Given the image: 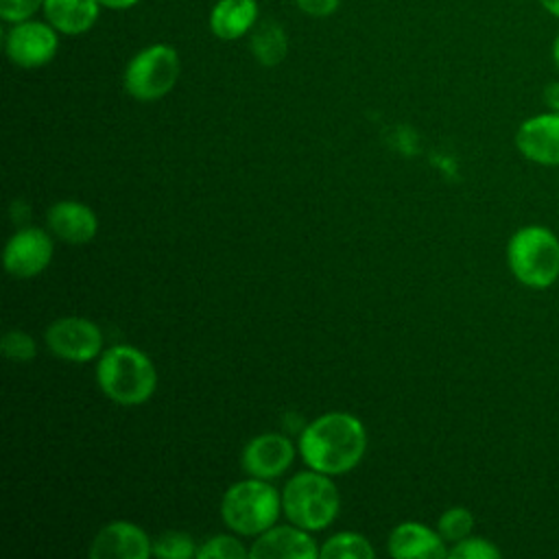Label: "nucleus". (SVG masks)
I'll list each match as a JSON object with an SVG mask.
<instances>
[{"mask_svg":"<svg viewBox=\"0 0 559 559\" xmlns=\"http://www.w3.org/2000/svg\"><path fill=\"white\" fill-rule=\"evenodd\" d=\"M297 448L310 469L341 476L362 461L367 452V430L356 415L330 411L314 417L301 430Z\"/></svg>","mask_w":559,"mask_h":559,"instance_id":"f257e3e1","label":"nucleus"},{"mask_svg":"<svg viewBox=\"0 0 559 559\" xmlns=\"http://www.w3.org/2000/svg\"><path fill=\"white\" fill-rule=\"evenodd\" d=\"M98 389L118 406L146 404L157 389L153 360L133 345H111L103 349L96 365Z\"/></svg>","mask_w":559,"mask_h":559,"instance_id":"f03ea898","label":"nucleus"},{"mask_svg":"<svg viewBox=\"0 0 559 559\" xmlns=\"http://www.w3.org/2000/svg\"><path fill=\"white\" fill-rule=\"evenodd\" d=\"M341 511V496L332 476L306 469L293 474L282 487V513L288 522L317 533L328 528Z\"/></svg>","mask_w":559,"mask_h":559,"instance_id":"7ed1b4c3","label":"nucleus"},{"mask_svg":"<svg viewBox=\"0 0 559 559\" xmlns=\"http://www.w3.org/2000/svg\"><path fill=\"white\" fill-rule=\"evenodd\" d=\"M282 513V493L271 480L247 476L227 487L221 498V520L229 531L255 537L277 524Z\"/></svg>","mask_w":559,"mask_h":559,"instance_id":"20e7f679","label":"nucleus"},{"mask_svg":"<svg viewBox=\"0 0 559 559\" xmlns=\"http://www.w3.org/2000/svg\"><path fill=\"white\" fill-rule=\"evenodd\" d=\"M507 264L528 288H548L559 277V238L542 225L520 227L507 242Z\"/></svg>","mask_w":559,"mask_h":559,"instance_id":"39448f33","label":"nucleus"},{"mask_svg":"<svg viewBox=\"0 0 559 559\" xmlns=\"http://www.w3.org/2000/svg\"><path fill=\"white\" fill-rule=\"evenodd\" d=\"M179 79V55L166 44L140 50L124 70V90L142 103L164 98Z\"/></svg>","mask_w":559,"mask_h":559,"instance_id":"423d86ee","label":"nucleus"},{"mask_svg":"<svg viewBox=\"0 0 559 559\" xmlns=\"http://www.w3.org/2000/svg\"><path fill=\"white\" fill-rule=\"evenodd\" d=\"M46 349L68 362H87L103 354V332L85 317H59L44 330Z\"/></svg>","mask_w":559,"mask_h":559,"instance_id":"0eeeda50","label":"nucleus"},{"mask_svg":"<svg viewBox=\"0 0 559 559\" xmlns=\"http://www.w3.org/2000/svg\"><path fill=\"white\" fill-rule=\"evenodd\" d=\"M52 234L41 227H22L4 245L2 264L11 277L28 280L48 269L55 255Z\"/></svg>","mask_w":559,"mask_h":559,"instance_id":"6e6552de","label":"nucleus"},{"mask_svg":"<svg viewBox=\"0 0 559 559\" xmlns=\"http://www.w3.org/2000/svg\"><path fill=\"white\" fill-rule=\"evenodd\" d=\"M299 448L282 432H262L251 437L240 454V465L247 476L273 480L280 478L295 461Z\"/></svg>","mask_w":559,"mask_h":559,"instance_id":"1a4fd4ad","label":"nucleus"},{"mask_svg":"<svg viewBox=\"0 0 559 559\" xmlns=\"http://www.w3.org/2000/svg\"><path fill=\"white\" fill-rule=\"evenodd\" d=\"M87 555L92 559H148L153 555V539L138 524L114 520L94 535Z\"/></svg>","mask_w":559,"mask_h":559,"instance_id":"9d476101","label":"nucleus"},{"mask_svg":"<svg viewBox=\"0 0 559 559\" xmlns=\"http://www.w3.org/2000/svg\"><path fill=\"white\" fill-rule=\"evenodd\" d=\"M251 559H317L319 546L310 531L297 524H273L255 535L249 546Z\"/></svg>","mask_w":559,"mask_h":559,"instance_id":"9b49d317","label":"nucleus"},{"mask_svg":"<svg viewBox=\"0 0 559 559\" xmlns=\"http://www.w3.org/2000/svg\"><path fill=\"white\" fill-rule=\"evenodd\" d=\"M57 33L44 22H17L4 41L9 59L20 68L46 66L57 52Z\"/></svg>","mask_w":559,"mask_h":559,"instance_id":"f8f14e48","label":"nucleus"},{"mask_svg":"<svg viewBox=\"0 0 559 559\" xmlns=\"http://www.w3.org/2000/svg\"><path fill=\"white\" fill-rule=\"evenodd\" d=\"M515 146L518 151L544 166H557L559 164V111L537 114L533 118H526L518 133H515Z\"/></svg>","mask_w":559,"mask_h":559,"instance_id":"ddd939ff","label":"nucleus"},{"mask_svg":"<svg viewBox=\"0 0 559 559\" xmlns=\"http://www.w3.org/2000/svg\"><path fill=\"white\" fill-rule=\"evenodd\" d=\"M46 229L61 242L87 245L98 231V218L90 205L63 199L48 207Z\"/></svg>","mask_w":559,"mask_h":559,"instance_id":"4468645a","label":"nucleus"},{"mask_svg":"<svg viewBox=\"0 0 559 559\" xmlns=\"http://www.w3.org/2000/svg\"><path fill=\"white\" fill-rule=\"evenodd\" d=\"M445 544L437 528L408 520L389 533L386 550L395 559H443L448 557Z\"/></svg>","mask_w":559,"mask_h":559,"instance_id":"2eb2a0df","label":"nucleus"},{"mask_svg":"<svg viewBox=\"0 0 559 559\" xmlns=\"http://www.w3.org/2000/svg\"><path fill=\"white\" fill-rule=\"evenodd\" d=\"M98 0H44V13L52 28L79 35L94 26L98 17Z\"/></svg>","mask_w":559,"mask_h":559,"instance_id":"dca6fc26","label":"nucleus"},{"mask_svg":"<svg viewBox=\"0 0 559 559\" xmlns=\"http://www.w3.org/2000/svg\"><path fill=\"white\" fill-rule=\"evenodd\" d=\"M255 0H218L210 13V28L221 39H238L255 24Z\"/></svg>","mask_w":559,"mask_h":559,"instance_id":"f3484780","label":"nucleus"},{"mask_svg":"<svg viewBox=\"0 0 559 559\" xmlns=\"http://www.w3.org/2000/svg\"><path fill=\"white\" fill-rule=\"evenodd\" d=\"M249 46H251V52L258 59V63L271 68V66H277L284 61L286 50H288V39H286L284 28L277 22L262 20L251 35Z\"/></svg>","mask_w":559,"mask_h":559,"instance_id":"a211bd4d","label":"nucleus"},{"mask_svg":"<svg viewBox=\"0 0 559 559\" xmlns=\"http://www.w3.org/2000/svg\"><path fill=\"white\" fill-rule=\"evenodd\" d=\"M321 559H373L376 548L356 531H338L319 546Z\"/></svg>","mask_w":559,"mask_h":559,"instance_id":"6ab92c4d","label":"nucleus"},{"mask_svg":"<svg viewBox=\"0 0 559 559\" xmlns=\"http://www.w3.org/2000/svg\"><path fill=\"white\" fill-rule=\"evenodd\" d=\"M197 548L192 535L183 531H164L153 539V557L157 559H192L197 557Z\"/></svg>","mask_w":559,"mask_h":559,"instance_id":"aec40b11","label":"nucleus"},{"mask_svg":"<svg viewBox=\"0 0 559 559\" xmlns=\"http://www.w3.org/2000/svg\"><path fill=\"white\" fill-rule=\"evenodd\" d=\"M472 528H474V515L465 507H450L437 520L439 535L450 544H456L467 535H472Z\"/></svg>","mask_w":559,"mask_h":559,"instance_id":"412c9836","label":"nucleus"},{"mask_svg":"<svg viewBox=\"0 0 559 559\" xmlns=\"http://www.w3.org/2000/svg\"><path fill=\"white\" fill-rule=\"evenodd\" d=\"M249 548L234 535H212L197 548V559H245Z\"/></svg>","mask_w":559,"mask_h":559,"instance_id":"4be33fe9","label":"nucleus"},{"mask_svg":"<svg viewBox=\"0 0 559 559\" xmlns=\"http://www.w3.org/2000/svg\"><path fill=\"white\" fill-rule=\"evenodd\" d=\"M0 352L4 358L13 360V362H28L37 356V343L28 332L13 328L2 334Z\"/></svg>","mask_w":559,"mask_h":559,"instance_id":"5701e85b","label":"nucleus"},{"mask_svg":"<svg viewBox=\"0 0 559 559\" xmlns=\"http://www.w3.org/2000/svg\"><path fill=\"white\" fill-rule=\"evenodd\" d=\"M448 557L452 559H498L500 550L485 537H472L467 535L465 539L452 544L448 548Z\"/></svg>","mask_w":559,"mask_h":559,"instance_id":"b1692460","label":"nucleus"},{"mask_svg":"<svg viewBox=\"0 0 559 559\" xmlns=\"http://www.w3.org/2000/svg\"><path fill=\"white\" fill-rule=\"evenodd\" d=\"M41 4L44 0H0V15L4 22L17 24L28 20Z\"/></svg>","mask_w":559,"mask_h":559,"instance_id":"393cba45","label":"nucleus"},{"mask_svg":"<svg viewBox=\"0 0 559 559\" xmlns=\"http://www.w3.org/2000/svg\"><path fill=\"white\" fill-rule=\"evenodd\" d=\"M295 2L308 15L325 17V15H332L338 9L341 0H295Z\"/></svg>","mask_w":559,"mask_h":559,"instance_id":"a878e982","label":"nucleus"},{"mask_svg":"<svg viewBox=\"0 0 559 559\" xmlns=\"http://www.w3.org/2000/svg\"><path fill=\"white\" fill-rule=\"evenodd\" d=\"M544 100L552 107V111H559V83H550L544 90Z\"/></svg>","mask_w":559,"mask_h":559,"instance_id":"bb28decb","label":"nucleus"},{"mask_svg":"<svg viewBox=\"0 0 559 559\" xmlns=\"http://www.w3.org/2000/svg\"><path fill=\"white\" fill-rule=\"evenodd\" d=\"M98 2L107 9H127V7H133L140 0H98Z\"/></svg>","mask_w":559,"mask_h":559,"instance_id":"cd10ccee","label":"nucleus"},{"mask_svg":"<svg viewBox=\"0 0 559 559\" xmlns=\"http://www.w3.org/2000/svg\"><path fill=\"white\" fill-rule=\"evenodd\" d=\"M550 15H555L559 20V0H537Z\"/></svg>","mask_w":559,"mask_h":559,"instance_id":"c85d7f7f","label":"nucleus"},{"mask_svg":"<svg viewBox=\"0 0 559 559\" xmlns=\"http://www.w3.org/2000/svg\"><path fill=\"white\" fill-rule=\"evenodd\" d=\"M552 61H555V66L559 68V33H557L555 39H552Z\"/></svg>","mask_w":559,"mask_h":559,"instance_id":"c756f323","label":"nucleus"}]
</instances>
